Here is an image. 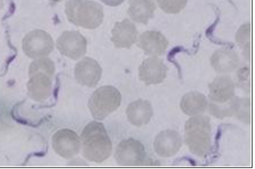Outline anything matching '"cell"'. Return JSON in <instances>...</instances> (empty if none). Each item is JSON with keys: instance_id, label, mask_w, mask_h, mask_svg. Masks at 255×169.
<instances>
[{"instance_id": "1", "label": "cell", "mask_w": 255, "mask_h": 169, "mask_svg": "<svg viewBox=\"0 0 255 169\" xmlns=\"http://www.w3.org/2000/svg\"><path fill=\"white\" fill-rule=\"evenodd\" d=\"M83 154L87 160L101 163L111 156L113 150L112 142L104 125L92 121L84 128L81 135Z\"/></svg>"}, {"instance_id": "2", "label": "cell", "mask_w": 255, "mask_h": 169, "mask_svg": "<svg viewBox=\"0 0 255 169\" xmlns=\"http://www.w3.org/2000/svg\"><path fill=\"white\" fill-rule=\"evenodd\" d=\"M65 12L70 22L89 29L100 26L104 17L102 5L90 0H68L65 3Z\"/></svg>"}, {"instance_id": "3", "label": "cell", "mask_w": 255, "mask_h": 169, "mask_svg": "<svg viewBox=\"0 0 255 169\" xmlns=\"http://www.w3.org/2000/svg\"><path fill=\"white\" fill-rule=\"evenodd\" d=\"M54 71V63L47 58L39 59L31 64L29 71L30 78L27 83V89L33 99L42 102L49 97Z\"/></svg>"}, {"instance_id": "4", "label": "cell", "mask_w": 255, "mask_h": 169, "mask_svg": "<svg viewBox=\"0 0 255 169\" xmlns=\"http://www.w3.org/2000/svg\"><path fill=\"white\" fill-rule=\"evenodd\" d=\"M185 140L192 153L202 157L209 151L211 143L210 119L196 115L189 119L185 125Z\"/></svg>"}, {"instance_id": "5", "label": "cell", "mask_w": 255, "mask_h": 169, "mask_svg": "<svg viewBox=\"0 0 255 169\" xmlns=\"http://www.w3.org/2000/svg\"><path fill=\"white\" fill-rule=\"evenodd\" d=\"M122 95L112 86H104L96 90L91 96L88 103L93 118L103 120L116 110L120 106Z\"/></svg>"}, {"instance_id": "6", "label": "cell", "mask_w": 255, "mask_h": 169, "mask_svg": "<svg viewBox=\"0 0 255 169\" xmlns=\"http://www.w3.org/2000/svg\"><path fill=\"white\" fill-rule=\"evenodd\" d=\"M143 145L132 138L125 139L118 145L115 154L117 163L123 166H137L141 165L145 159Z\"/></svg>"}, {"instance_id": "7", "label": "cell", "mask_w": 255, "mask_h": 169, "mask_svg": "<svg viewBox=\"0 0 255 169\" xmlns=\"http://www.w3.org/2000/svg\"><path fill=\"white\" fill-rule=\"evenodd\" d=\"M53 47L51 36L41 30L30 32L25 36L22 42L23 51L31 58L47 56L52 51Z\"/></svg>"}, {"instance_id": "8", "label": "cell", "mask_w": 255, "mask_h": 169, "mask_svg": "<svg viewBox=\"0 0 255 169\" xmlns=\"http://www.w3.org/2000/svg\"><path fill=\"white\" fill-rule=\"evenodd\" d=\"M56 45L62 55L77 60L86 53L87 40L79 32L66 31L57 39Z\"/></svg>"}, {"instance_id": "9", "label": "cell", "mask_w": 255, "mask_h": 169, "mask_svg": "<svg viewBox=\"0 0 255 169\" xmlns=\"http://www.w3.org/2000/svg\"><path fill=\"white\" fill-rule=\"evenodd\" d=\"M52 147L60 157L69 159L79 152L81 142L77 134L69 129H63L56 132L52 137Z\"/></svg>"}, {"instance_id": "10", "label": "cell", "mask_w": 255, "mask_h": 169, "mask_svg": "<svg viewBox=\"0 0 255 169\" xmlns=\"http://www.w3.org/2000/svg\"><path fill=\"white\" fill-rule=\"evenodd\" d=\"M102 69L93 58L86 57L78 62L74 69L75 78L78 83L88 87H95L100 81Z\"/></svg>"}, {"instance_id": "11", "label": "cell", "mask_w": 255, "mask_h": 169, "mask_svg": "<svg viewBox=\"0 0 255 169\" xmlns=\"http://www.w3.org/2000/svg\"><path fill=\"white\" fill-rule=\"evenodd\" d=\"M167 68L163 61L153 56L144 60L139 68V78L146 85L161 83L166 78Z\"/></svg>"}, {"instance_id": "12", "label": "cell", "mask_w": 255, "mask_h": 169, "mask_svg": "<svg viewBox=\"0 0 255 169\" xmlns=\"http://www.w3.org/2000/svg\"><path fill=\"white\" fill-rule=\"evenodd\" d=\"M209 97L213 104H226L235 97V84L232 79L227 76L216 78L209 85Z\"/></svg>"}, {"instance_id": "13", "label": "cell", "mask_w": 255, "mask_h": 169, "mask_svg": "<svg viewBox=\"0 0 255 169\" xmlns=\"http://www.w3.org/2000/svg\"><path fill=\"white\" fill-rule=\"evenodd\" d=\"M182 145V138L175 130H166L159 133L154 141V149L159 156L170 157L175 155Z\"/></svg>"}, {"instance_id": "14", "label": "cell", "mask_w": 255, "mask_h": 169, "mask_svg": "<svg viewBox=\"0 0 255 169\" xmlns=\"http://www.w3.org/2000/svg\"><path fill=\"white\" fill-rule=\"evenodd\" d=\"M112 33L111 40L115 47L128 49L136 41L138 34L135 26L128 18L117 22Z\"/></svg>"}, {"instance_id": "15", "label": "cell", "mask_w": 255, "mask_h": 169, "mask_svg": "<svg viewBox=\"0 0 255 169\" xmlns=\"http://www.w3.org/2000/svg\"><path fill=\"white\" fill-rule=\"evenodd\" d=\"M168 45L165 37L156 31H147L138 38L137 45L145 54L158 56L164 53Z\"/></svg>"}, {"instance_id": "16", "label": "cell", "mask_w": 255, "mask_h": 169, "mask_svg": "<svg viewBox=\"0 0 255 169\" xmlns=\"http://www.w3.org/2000/svg\"><path fill=\"white\" fill-rule=\"evenodd\" d=\"M129 122L140 127L147 124L153 115L152 107L147 100L138 99L131 102L126 110Z\"/></svg>"}, {"instance_id": "17", "label": "cell", "mask_w": 255, "mask_h": 169, "mask_svg": "<svg viewBox=\"0 0 255 169\" xmlns=\"http://www.w3.org/2000/svg\"><path fill=\"white\" fill-rule=\"evenodd\" d=\"M211 64L219 73H228L234 71L238 66L239 58L237 53L231 49H219L212 55Z\"/></svg>"}, {"instance_id": "18", "label": "cell", "mask_w": 255, "mask_h": 169, "mask_svg": "<svg viewBox=\"0 0 255 169\" xmlns=\"http://www.w3.org/2000/svg\"><path fill=\"white\" fill-rule=\"evenodd\" d=\"M155 8L152 0H130L127 12L133 21L146 24L153 16Z\"/></svg>"}, {"instance_id": "19", "label": "cell", "mask_w": 255, "mask_h": 169, "mask_svg": "<svg viewBox=\"0 0 255 169\" xmlns=\"http://www.w3.org/2000/svg\"><path fill=\"white\" fill-rule=\"evenodd\" d=\"M207 100L203 94L192 91L185 94L180 102V107L184 113L196 116L204 112L207 106Z\"/></svg>"}, {"instance_id": "20", "label": "cell", "mask_w": 255, "mask_h": 169, "mask_svg": "<svg viewBox=\"0 0 255 169\" xmlns=\"http://www.w3.org/2000/svg\"><path fill=\"white\" fill-rule=\"evenodd\" d=\"M159 7L165 12L176 14L186 6L187 0H156Z\"/></svg>"}, {"instance_id": "21", "label": "cell", "mask_w": 255, "mask_h": 169, "mask_svg": "<svg viewBox=\"0 0 255 169\" xmlns=\"http://www.w3.org/2000/svg\"><path fill=\"white\" fill-rule=\"evenodd\" d=\"M251 25L250 23L243 24L238 30L236 40L238 45L244 49L250 50Z\"/></svg>"}, {"instance_id": "22", "label": "cell", "mask_w": 255, "mask_h": 169, "mask_svg": "<svg viewBox=\"0 0 255 169\" xmlns=\"http://www.w3.org/2000/svg\"><path fill=\"white\" fill-rule=\"evenodd\" d=\"M251 103L250 99H238L235 113L240 120L250 123L251 120Z\"/></svg>"}, {"instance_id": "23", "label": "cell", "mask_w": 255, "mask_h": 169, "mask_svg": "<svg viewBox=\"0 0 255 169\" xmlns=\"http://www.w3.org/2000/svg\"><path fill=\"white\" fill-rule=\"evenodd\" d=\"M104 3L111 6H116L121 4L125 0H100Z\"/></svg>"}, {"instance_id": "24", "label": "cell", "mask_w": 255, "mask_h": 169, "mask_svg": "<svg viewBox=\"0 0 255 169\" xmlns=\"http://www.w3.org/2000/svg\"><path fill=\"white\" fill-rule=\"evenodd\" d=\"M3 6V0H0V10Z\"/></svg>"}, {"instance_id": "25", "label": "cell", "mask_w": 255, "mask_h": 169, "mask_svg": "<svg viewBox=\"0 0 255 169\" xmlns=\"http://www.w3.org/2000/svg\"><path fill=\"white\" fill-rule=\"evenodd\" d=\"M50 0L53 2H59L63 0Z\"/></svg>"}]
</instances>
